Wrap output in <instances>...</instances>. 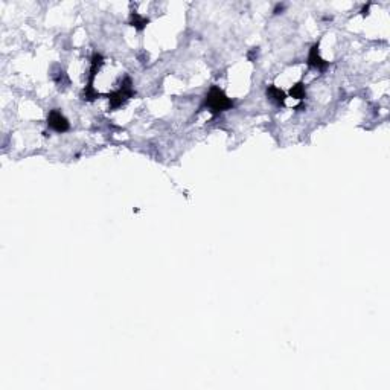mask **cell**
I'll return each instance as SVG.
<instances>
[{
  "instance_id": "3",
  "label": "cell",
  "mask_w": 390,
  "mask_h": 390,
  "mask_svg": "<svg viewBox=\"0 0 390 390\" xmlns=\"http://www.w3.org/2000/svg\"><path fill=\"white\" fill-rule=\"evenodd\" d=\"M48 127L56 133H66L70 130V122L67 120V117L61 113L58 109H54L49 111L48 114Z\"/></svg>"
},
{
  "instance_id": "2",
  "label": "cell",
  "mask_w": 390,
  "mask_h": 390,
  "mask_svg": "<svg viewBox=\"0 0 390 390\" xmlns=\"http://www.w3.org/2000/svg\"><path fill=\"white\" fill-rule=\"evenodd\" d=\"M134 95H136V92H134V87H133V81H131L130 76H125L124 79L120 81L119 89L107 95L110 110L114 111V110L120 109L122 106H125L127 101L131 99Z\"/></svg>"
},
{
  "instance_id": "7",
  "label": "cell",
  "mask_w": 390,
  "mask_h": 390,
  "mask_svg": "<svg viewBox=\"0 0 390 390\" xmlns=\"http://www.w3.org/2000/svg\"><path fill=\"white\" fill-rule=\"evenodd\" d=\"M150 23V20L147 18V17H143V15H140L139 12H136V11H133V12H130V17H128V25L130 26H133L136 31H143L147 28V25Z\"/></svg>"
},
{
  "instance_id": "8",
  "label": "cell",
  "mask_w": 390,
  "mask_h": 390,
  "mask_svg": "<svg viewBox=\"0 0 390 390\" xmlns=\"http://www.w3.org/2000/svg\"><path fill=\"white\" fill-rule=\"evenodd\" d=\"M101 95L98 93V90L93 87V84H87L84 89H83V92H81V98H83V101H86V102H93V101H96L98 98H99Z\"/></svg>"
},
{
  "instance_id": "4",
  "label": "cell",
  "mask_w": 390,
  "mask_h": 390,
  "mask_svg": "<svg viewBox=\"0 0 390 390\" xmlns=\"http://www.w3.org/2000/svg\"><path fill=\"white\" fill-rule=\"evenodd\" d=\"M306 64H308V67L316 69V70H320V72H323L325 69L330 67V63H328V61H325V59L320 56V52H319V42L314 43V45L311 46L310 54H308Z\"/></svg>"
},
{
  "instance_id": "6",
  "label": "cell",
  "mask_w": 390,
  "mask_h": 390,
  "mask_svg": "<svg viewBox=\"0 0 390 390\" xmlns=\"http://www.w3.org/2000/svg\"><path fill=\"white\" fill-rule=\"evenodd\" d=\"M102 64H104V56H102L99 52H93L92 58H90V69H89V83L93 84V81L98 75V72L101 70Z\"/></svg>"
},
{
  "instance_id": "10",
  "label": "cell",
  "mask_w": 390,
  "mask_h": 390,
  "mask_svg": "<svg viewBox=\"0 0 390 390\" xmlns=\"http://www.w3.org/2000/svg\"><path fill=\"white\" fill-rule=\"evenodd\" d=\"M369 6H371V5H367V6H364V8L361 9V14H363V15H367V14H369Z\"/></svg>"
},
{
  "instance_id": "5",
  "label": "cell",
  "mask_w": 390,
  "mask_h": 390,
  "mask_svg": "<svg viewBox=\"0 0 390 390\" xmlns=\"http://www.w3.org/2000/svg\"><path fill=\"white\" fill-rule=\"evenodd\" d=\"M267 98H269L273 104H276L278 107H283L285 106V101H286V93L279 89L278 86L275 84H270L269 87H267Z\"/></svg>"
},
{
  "instance_id": "11",
  "label": "cell",
  "mask_w": 390,
  "mask_h": 390,
  "mask_svg": "<svg viewBox=\"0 0 390 390\" xmlns=\"http://www.w3.org/2000/svg\"><path fill=\"white\" fill-rule=\"evenodd\" d=\"M282 9H283V5H278V8L275 9V12H276V14H279V11H282Z\"/></svg>"
},
{
  "instance_id": "9",
  "label": "cell",
  "mask_w": 390,
  "mask_h": 390,
  "mask_svg": "<svg viewBox=\"0 0 390 390\" xmlns=\"http://www.w3.org/2000/svg\"><path fill=\"white\" fill-rule=\"evenodd\" d=\"M290 96L294 98V99H299V101H303L306 98V89H305V84L302 83V81H299V83H296L291 89H290Z\"/></svg>"
},
{
  "instance_id": "1",
  "label": "cell",
  "mask_w": 390,
  "mask_h": 390,
  "mask_svg": "<svg viewBox=\"0 0 390 390\" xmlns=\"http://www.w3.org/2000/svg\"><path fill=\"white\" fill-rule=\"evenodd\" d=\"M232 107H233V101L218 86H212L209 89L201 106V109H206L212 116H220L223 111H227Z\"/></svg>"
}]
</instances>
